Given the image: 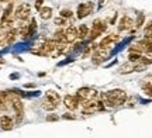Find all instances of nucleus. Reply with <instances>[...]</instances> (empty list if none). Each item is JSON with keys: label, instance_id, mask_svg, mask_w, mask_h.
Listing matches in <instances>:
<instances>
[{"label": "nucleus", "instance_id": "f257e3e1", "mask_svg": "<svg viewBox=\"0 0 152 138\" xmlns=\"http://www.w3.org/2000/svg\"><path fill=\"white\" fill-rule=\"evenodd\" d=\"M99 97H100L99 100L104 104V107L113 109V107L124 104L125 100H127V93L121 89H114L107 93H99Z\"/></svg>", "mask_w": 152, "mask_h": 138}, {"label": "nucleus", "instance_id": "f03ea898", "mask_svg": "<svg viewBox=\"0 0 152 138\" xmlns=\"http://www.w3.org/2000/svg\"><path fill=\"white\" fill-rule=\"evenodd\" d=\"M61 103V96L55 90H48L45 93V97L42 99V109L47 111H54Z\"/></svg>", "mask_w": 152, "mask_h": 138}, {"label": "nucleus", "instance_id": "7ed1b4c3", "mask_svg": "<svg viewBox=\"0 0 152 138\" xmlns=\"http://www.w3.org/2000/svg\"><path fill=\"white\" fill-rule=\"evenodd\" d=\"M107 28V24L103 21V20H100V18H96L94 21H93V27H92V31L89 33V39H96L97 37H100L102 34L104 33V30Z\"/></svg>", "mask_w": 152, "mask_h": 138}, {"label": "nucleus", "instance_id": "20e7f679", "mask_svg": "<svg viewBox=\"0 0 152 138\" xmlns=\"http://www.w3.org/2000/svg\"><path fill=\"white\" fill-rule=\"evenodd\" d=\"M76 97L79 99L80 103L83 101H87V100H93V99H97L99 97V93L94 90V89H90V88H82L77 90L76 93Z\"/></svg>", "mask_w": 152, "mask_h": 138}, {"label": "nucleus", "instance_id": "39448f33", "mask_svg": "<svg viewBox=\"0 0 152 138\" xmlns=\"http://www.w3.org/2000/svg\"><path fill=\"white\" fill-rule=\"evenodd\" d=\"M31 16V7L27 3H21V4L14 10V17L17 20H21V21H26L28 17Z\"/></svg>", "mask_w": 152, "mask_h": 138}, {"label": "nucleus", "instance_id": "423d86ee", "mask_svg": "<svg viewBox=\"0 0 152 138\" xmlns=\"http://www.w3.org/2000/svg\"><path fill=\"white\" fill-rule=\"evenodd\" d=\"M93 11V3L92 1H85V3H80L77 6V10H76V17L77 18H85L89 14H92Z\"/></svg>", "mask_w": 152, "mask_h": 138}, {"label": "nucleus", "instance_id": "0eeeda50", "mask_svg": "<svg viewBox=\"0 0 152 138\" xmlns=\"http://www.w3.org/2000/svg\"><path fill=\"white\" fill-rule=\"evenodd\" d=\"M93 64H97V65H100L103 61H106L107 58H109V50L107 48H100V47H97L96 50H94V52H93Z\"/></svg>", "mask_w": 152, "mask_h": 138}, {"label": "nucleus", "instance_id": "6e6552de", "mask_svg": "<svg viewBox=\"0 0 152 138\" xmlns=\"http://www.w3.org/2000/svg\"><path fill=\"white\" fill-rule=\"evenodd\" d=\"M79 38V34H77V28L75 26H69L65 30V42L66 44H71L75 42V39Z\"/></svg>", "mask_w": 152, "mask_h": 138}, {"label": "nucleus", "instance_id": "1a4fd4ad", "mask_svg": "<svg viewBox=\"0 0 152 138\" xmlns=\"http://www.w3.org/2000/svg\"><path fill=\"white\" fill-rule=\"evenodd\" d=\"M79 99L76 97V96H72V94H66L65 97H64V104L69 109V110H75L79 107Z\"/></svg>", "mask_w": 152, "mask_h": 138}, {"label": "nucleus", "instance_id": "9d476101", "mask_svg": "<svg viewBox=\"0 0 152 138\" xmlns=\"http://www.w3.org/2000/svg\"><path fill=\"white\" fill-rule=\"evenodd\" d=\"M135 23H134V20L131 18V17L128 16H124L120 18L118 21V31H127V30H131V27L134 26Z\"/></svg>", "mask_w": 152, "mask_h": 138}, {"label": "nucleus", "instance_id": "9b49d317", "mask_svg": "<svg viewBox=\"0 0 152 138\" xmlns=\"http://www.w3.org/2000/svg\"><path fill=\"white\" fill-rule=\"evenodd\" d=\"M16 37H17V30H14V28H13L11 31H9L6 35H3V38L0 39V47H4V45L13 44V42L16 41Z\"/></svg>", "mask_w": 152, "mask_h": 138}, {"label": "nucleus", "instance_id": "f8f14e48", "mask_svg": "<svg viewBox=\"0 0 152 138\" xmlns=\"http://www.w3.org/2000/svg\"><path fill=\"white\" fill-rule=\"evenodd\" d=\"M118 41V35L117 34H109V35H106L102 41H100V44H99V47L100 48H107L109 50V47L113 42H117Z\"/></svg>", "mask_w": 152, "mask_h": 138}, {"label": "nucleus", "instance_id": "ddd939ff", "mask_svg": "<svg viewBox=\"0 0 152 138\" xmlns=\"http://www.w3.org/2000/svg\"><path fill=\"white\" fill-rule=\"evenodd\" d=\"M13 24H14V20H13V17H11V18H6V20H1V21H0V34L6 35V34L9 33V31H11V30H13Z\"/></svg>", "mask_w": 152, "mask_h": 138}, {"label": "nucleus", "instance_id": "4468645a", "mask_svg": "<svg viewBox=\"0 0 152 138\" xmlns=\"http://www.w3.org/2000/svg\"><path fill=\"white\" fill-rule=\"evenodd\" d=\"M13 126H14V121H13V118H11L10 116L4 114V116L0 117V127H1V130L9 131V130L13 128Z\"/></svg>", "mask_w": 152, "mask_h": 138}, {"label": "nucleus", "instance_id": "2eb2a0df", "mask_svg": "<svg viewBox=\"0 0 152 138\" xmlns=\"http://www.w3.org/2000/svg\"><path fill=\"white\" fill-rule=\"evenodd\" d=\"M38 11H39V17L42 20H48L52 17V9L51 7H41Z\"/></svg>", "mask_w": 152, "mask_h": 138}, {"label": "nucleus", "instance_id": "dca6fc26", "mask_svg": "<svg viewBox=\"0 0 152 138\" xmlns=\"http://www.w3.org/2000/svg\"><path fill=\"white\" fill-rule=\"evenodd\" d=\"M89 28L86 27V24H82L80 27L77 28V34H79V38H82V39H85L86 37H89Z\"/></svg>", "mask_w": 152, "mask_h": 138}, {"label": "nucleus", "instance_id": "f3484780", "mask_svg": "<svg viewBox=\"0 0 152 138\" xmlns=\"http://www.w3.org/2000/svg\"><path fill=\"white\" fill-rule=\"evenodd\" d=\"M134 64L132 62H128V64H124L123 66L120 68V73H130V72H134Z\"/></svg>", "mask_w": 152, "mask_h": 138}, {"label": "nucleus", "instance_id": "a211bd4d", "mask_svg": "<svg viewBox=\"0 0 152 138\" xmlns=\"http://www.w3.org/2000/svg\"><path fill=\"white\" fill-rule=\"evenodd\" d=\"M27 27H28V35H30V38H31L34 34H35V31H37V20H35V18H31V23L28 24Z\"/></svg>", "mask_w": 152, "mask_h": 138}, {"label": "nucleus", "instance_id": "6ab92c4d", "mask_svg": "<svg viewBox=\"0 0 152 138\" xmlns=\"http://www.w3.org/2000/svg\"><path fill=\"white\" fill-rule=\"evenodd\" d=\"M141 58H142V55L141 54H137V52H130V55H128V59L132 64H138V62L141 61Z\"/></svg>", "mask_w": 152, "mask_h": 138}, {"label": "nucleus", "instance_id": "aec40b11", "mask_svg": "<svg viewBox=\"0 0 152 138\" xmlns=\"http://www.w3.org/2000/svg\"><path fill=\"white\" fill-rule=\"evenodd\" d=\"M54 23H55V26H58V27H65L66 24H68V21H66V18H64V17H56L54 20Z\"/></svg>", "mask_w": 152, "mask_h": 138}, {"label": "nucleus", "instance_id": "412c9836", "mask_svg": "<svg viewBox=\"0 0 152 138\" xmlns=\"http://www.w3.org/2000/svg\"><path fill=\"white\" fill-rule=\"evenodd\" d=\"M73 16V13L72 10L69 9H64V10H61V17H64V18H69V17Z\"/></svg>", "mask_w": 152, "mask_h": 138}, {"label": "nucleus", "instance_id": "4be33fe9", "mask_svg": "<svg viewBox=\"0 0 152 138\" xmlns=\"http://www.w3.org/2000/svg\"><path fill=\"white\" fill-rule=\"evenodd\" d=\"M144 20H145V17H144V14H138V18H137V21L135 23V27H142V24H144Z\"/></svg>", "mask_w": 152, "mask_h": 138}, {"label": "nucleus", "instance_id": "5701e85b", "mask_svg": "<svg viewBox=\"0 0 152 138\" xmlns=\"http://www.w3.org/2000/svg\"><path fill=\"white\" fill-rule=\"evenodd\" d=\"M144 92H145L148 96H151L152 97V83H147V85H144Z\"/></svg>", "mask_w": 152, "mask_h": 138}, {"label": "nucleus", "instance_id": "b1692460", "mask_svg": "<svg viewBox=\"0 0 152 138\" xmlns=\"http://www.w3.org/2000/svg\"><path fill=\"white\" fill-rule=\"evenodd\" d=\"M145 35H152V21H149L145 27Z\"/></svg>", "mask_w": 152, "mask_h": 138}, {"label": "nucleus", "instance_id": "393cba45", "mask_svg": "<svg viewBox=\"0 0 152 138\" xmlns=\"http://www.w3.org/2000/svg\"><path fill=\"white\" fill-rule=\"evenodd\" d=\"M56 120H59V117L55 116V114H49V116H47V121H56Z\"/></svg>", "mask_w": 152, "mask_h": 138}, {"label": "nucleus", "instance_id": "a878e982", "mask_svg": "<svg viewBox=\"0 0 152 138\" xmlns=\"http://www.w3.org/2000/svg\"><path fill=\"white\" fill-rule=\"evenodd\" d=\"M42 4H44V0H35V9L37 10H39L42 7Z\"/></svg>", "mask_w": 152, "mask_h": 138}, {"label": "nucleus", "instance_id": "bb28decb", "mask_svg": "<svg viewBox=\"0 0 152 138\" xmlns=\"http://www.w3.org/2000/svg\"><path fill=\"white\" fill-rule=\"evenodd\" d=\"M64 118H68V120H75V116H71V114L68 113V114H65V116H64Z\"/></svg>", "mask_w": 152, "mask_h": 138}, {"label": "nucleus", "instance_id": "cd10ccee", "mask_svg": "<svg viewBox=\"0 0 152 138\" xmlns=\"http://www.w3.org/2000/svg\"><path fill=\"white\" fill-rule=\"evenodd\" d=\"M34 86H35V85H33V83H27V85H26V88H34Z\"/></svg>", "mask_w": 152, "mask_h": 138}, {"label": "nucleus", "instance_id": "c85d7f7f", "mask_svg": "<svg viewBox=\"0 0 152 138\" xmlns=\"http://www.w3.org/2000/svg\"><path fill=\"white\" fill-rule=\"evenodd\" d=\"M3 1H4V3H11L13 0H3Z\"/></svg>", "mask_w": 152, "mask_h": 138}, {"label": "nucleus", "instance_id": "c756f323", "mask_svg": "<svg viewBox=\"0 0 152 138\" xmlns=\"http://www.w3.org/2000/svg\"><path fill=\"white\" fill-rule=\"evenodd\" d=\"M1 1H3V0H0V3H1Z\"/></svg>", "mask_w": 152, "mask_h": 138}, {"label": "nucleus", "instance_id": "7c9ffc66", "mask_svg": "<svg viewBox=\"0 0 152 138\" xmlns=\"http://www.w3.org/2000/svg\"><path fill=\"white\" fill-rule=\"evenodd\" d=\"M0 20H1V17H0Z\"/></svg>", "mask_w": 152, "mask_h": 138}]
</instances>
